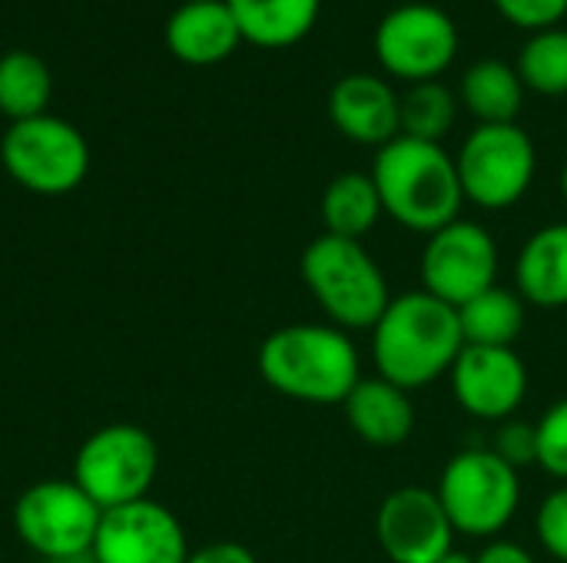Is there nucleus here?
<instances>
[{"label": "nucleus", "mask_w": 567, "mask_h": 563, "mask_svg": "<svg viewBox=\"0 0 567 563\" xmlns=\"http://www.w3.org/2000/svg\"><path fill=\"white\" fill-rule=\"evenodd\" d=\"M369 335L375 375L405 392L445 378L465 348L458 309L429 295L425 289L392 295Z\"/></svg>", "instance_id": "f257e3e1"}, {"label": "nucleus", "mask_w": 567, "mask_h": 563, "mask_svg": "<svg viewBox=\"0 0 567 563\" xmlns=\"http://www.w3.org/2000/svg\"><path fill=\"white\" fill-rule=\"evenodd\" d=\"M259 375L292 402L342 405L362 382V355L349 332L329 322H296L259 345Z\"/></svg>", "instance_id": "f03ea898"}, {"label": "nucleus", "mask_w": 567, "mask_h": 563, "mask_svg": "<svg viewBox=\"0 0 567 563\" xmlns=\"http://www.w3.org/2000/svg\"><path fill=\"white\" fill-rule=\"evenodd\" d=\"M369 176L379 189L382 212L402 229L432 236L462 219L465 192L455 156H449L442 143L395 136L375 149Z\"/></svg>", "instance_id": "7ed1b4c3"}, {"label": "nucleus", "mask_w": 567, "mask_h": 563, "mask_svg": "<svg viewBox=\"0 0 567 563\" xmlns=\"http://www.w3.org/2000/svg\"><path fill=\"white\" fill-rule=\"evenodd\" d=\"M299 272L329 325L342 332H372L392 302L382 265L355 239L316 236L299 259Z\"/></svg>", "instance_id": "20e7f679"}, {"label": "nucleus", "mask_w": 567, "mask_h": 563, "mask_svg": "<svg viewBox=\"0 0 567 563\" xmlns=\"http://www.w3.org/2000/svg\"><path fill=\"white\" fill-rule=\"evenodd\" d=\"M435 494L455 534L495 538L518 514L522 478L492 448H465L445 465Z\"/></svg>", "instance_id": "39448f33"}, {"label": "nucleus", "mask_w": 567, "mask_h": 563, "mask_svg": "<svg viewBox=\"0 0 567 563\" xmlns=\"http://www.w3.org/2000/svg\"><path fill=\"white\" fill-rule=\"evenodd\" d=\"M455 169L465 202L502 212L522 202L532 189L538 149L518 123H478L465 136L455 156Z\"/></svg>", "instance_id": "423d86ee"}, {"label": "nucleus", "mask_w": 567, "mask_h": 563, "mask_svg": "<svg viewBox=\"0 0 567 563\" xmlns=\"http://www.w3.org/2000/svg\"><path fill=\"white\" fill-rule=\"evenodd\" d=\"M156 471L159 448L140 425H106L93 431L73 458V481L100 511L143 501Z\"/></svg>", "instance_id": "0eeeda50"}, {"label": "nucleus", "mask_w": 567, "mask_h": 563, "mask_svg": "<svg viewBox=\"0 0 567 563\" xmlns=\"http://www.w3.org/2000/svg\"><path fill=\"white\" fill-rule=\"evenodd\" d=\"M0 159L17 186L37 196H66L86 179L90 146L73 123L43 113L10 123L0 139Z\"/></svg>", "instance_id": "6e6552de"}, {"label": "nucleus", "mask_w": 567, "mask_h": 563, "mask_svg": "<svg viewBox=\"0 0 567 563\" xmlns=\"http://www.w3.org/2000/svg\"><path fill=\"white\" fill-rule=\"evenodd\" d=\"M103 511L70 481H37L13 504V531L23 548L50 563L90 557Z\"/></svg>", "instance_id": "1a4fd4ad"}, {"label": "nucleus", "mask_w": 567, "mask_h": 563, "mask_svg": "<svg viewBox=\"0 0 567 563\" xmlns=\"http://www.w3.org/2000/svg\"><path fill=\"white\" fill-rule=\"evenodd\" d=\"M498 269L502 256L495 236L472 219H455L425 236L419 259L422 289L452 309H462L475 295L498 285Z\"/></svg>", "instance_id": "9d476101"}, {"label": "nucleus", "mask_w": 567, "mask_h": 563, "mask_svg": "<svg viewBox=\"0 0 567 563\" xmlns=\"http://www.w3.org/2000/svg\"><path fill=\"white\" fill-rule=\"evenodd\" d=\"M375 60L405 83L439 80L458 53V27L435 3H402L375 27Z\"/></svg>", "instance_id": "9b49d317"}, {"label": "nucleus", "mask_w": 567, "mask_h": 563, "mask_svg": "<svg viewBox=\"0 0 567 563\" xmlns=\"http://www.w3.org/2000/svg\"><path fill=\"white\" fill-rule=\"evenodd\" d=\"M186 557L189 541L179 518L150 498L103 511L90 551L93 563H186Z\"/></svg>", "instance_id": "f8f14e48"}, {"label": "nucleus", "mask_w": 567, "mask_h": 563, "mask_svg": "<svg viewBox=\"0 0 567 563\" xmlns=\"http://www.w3.org/2000/svg\"><path fill=\"white\" fill-rule=\"evenodd\" d=\"M375 541L392 563H442L455 551V528L432 488H399L375 514Z\"/></svg>", "instance_id": "ddd939ff"}, {"label": "nucleus", "mask_w": 567, "mask_h": 563, "mask_svg": "<svg viewBox=\"0 0 567 563\" xmlns=\"http://www.w3.org/2000/svg\"><path fill=\"white\" fill-rule=\"evenodd\" d=\"M462 411L478 421H508L528 395V368L515 348L465 345L449 372Z\"/></svg>", "instance_id": "4468645a"}, {"label": "nucleus", "mask_w": 567, "mask_h": 563, "mask_svg": "<svg viewBox=\"0 0 567 563\" xmlns=\"http://www.w3.org/2000/svg\"><path fill=\"white\" fill-rule=\"evenodd\" d=\"M336 129L362 146H385L399 129V93L375 73H349L329 93Z\"/></svg>", "instance_id": "2eb2a0df"}, {"label": "nucleus", "mask_w": 567, "mask_h": 563, "mask_svg": "<svg viewBox=\"0 0 567 563\" xmlns=\"http://www.w3.org/2000/svg\"><path fill=\"white\" fill-rule=\"evenodd\" d=\"M243 43L239 23L226 0L179 3L166 23V46L189 66L223 63Z\"/></svg>", "instance_id": "dca6fc26"}, {"label": "nucleus", "mask_w": 567, "mask_h": 563, "mask_svg": "<svg viewBox=\"0 0 567 563\" xmlns=\"http://www.w3.org/2000/svg\"><path fill=\"white\" fill-rule=\"evenodd\" d=\"M349 428L372 448H395L409 441L415 431V405L412 392L385 382V378H362L352 395L342 402Z\"/></svg>", "instance_id": "f3484780"}, {"label": "nucleus", "mask_w": 567, "mask_h": 563, "mask_svg": "<svg viewBox=\"0 0 567 563\" xmlns=\"http://www.w3.org/2000/svg\"><path fill=\"white\" fill-rule=\"evenodd\" d=\"M515 292L525 305H567V222H551L532 232L515 262Z\"/></svg>", "instance_id": "a211bd4d"}, {"label": "nucleus", "mask_w": 567, "mask_h": 563, "mask_svg": "<svg viewBox=\"0 0 567 563\" xmlns=\"http://www.w3.org/2000/svg\"><path fill=\"white\" fill-rule=\"evenodd\" d=\"M246 43L286 50L309 37L322 0H226Z\"/></svg>", "instance_id": "6ab92c4d"}, {"label": "nucleus", "mask_w": 567, "mask_h": 563, "mask_svg": "<svg viewBox=\"0 0 567 563\" xmlns=\"http://www.w3.org/2000/svg\"><path fill=\"white\" fill-rule=\"evenodd\" d=\"M462 103L478 123H515L525 103V83L505 60H478L462 76Z\"/></svg>", "instance_id": "aec40b11"}, {"label": "nucleus", "mask_w": 567, "mask_h": 563, "mask_svg": "<svg viewBox=\"0 0 567 563\" xmlns=\"http://www.w3.org/2000/svg\"><path fill=\"white\" fill-rule=\"evenodd\" d=\"M319 212L329 236L362 242L382 219V199L369 173H342L326 186Z\"/></svg>", "instance_id": "412c9836"}, {"label": "nucleus", "mask_w": 567, "mask_h": 563, "mask_svg": "<svg viewBox=\"0 0 567 563\" xmlns=\"http://www.w3.org/2000/svg\"><path fill=\"white\" fill-rule=\"evenodd\" d=\"M458 322H462L465 345L512 348L525 332V302L518 292L505 285H492L488 292L475 295L458 309Z\"/></svg>", "instance_id": "4be33fe9"}, {"label": "nucleus", "mask_w": 567, "mask_h": 563, "mask_svg": "<svg viewBox=\"0 0 567 563\" xmlns=\"http://www.w3.org/2000/svg\"><path fill=\"white\" fill-rule=\"evenodd\" d=\"M50 93H53V76L37 53L10 50L0 56V113L10 123L43 116Z\"/></svg>", "instance_id": "5701e85b"}, {"label": "nucleus", "mask_w": 567, "mask_h": 563, "mask_svg": "<svg viewBox=\"0 0 567 563\" xmlns=\"http://www.w3.org/2000/svg\"><path fill=\"white\" fill-rule=\"evenodd\" d=\"M458 116V100L455 93L439 83H412L409 93L399 96V136L425 139V143H442V136L452 133Z\"/></svg>", "instance_id": "b1692460"}, {"label": "nucleus", "mask_w": 567, "mask_h": 563, "mask_svg": "<svg viewBox=\"0 0 567 563\" xmlns=\"http://www.w3.org/2000/svg\"><path fill=\"white\" fill-rule=\"evenodd\" d=\"M518 76L525 90L542 96H565L567 93V30L548 27L525 40L518 53Z\"/></svg>", "instance_id": "393cba45"}, {"label": "nucleus", "mask_w": 567, "mask_h": 563, "mask_svg": "<svg viewBox=\"0 0 567 563\" xmlns=\"http://www.w3.org/2000/svg\"><path fill=\"white\" fill-rule=\"evenodd\" d=\"M535 438H538L535 465H542V471H548L551 478L567 481V398L555 402L542 415V421L535 425Z\"/></svg>", "instance_id": "a878e982"}, {"label": "nucleus", "mask_w": 567, "mask_h": 563, "mask_svg": "<svg viewBox=\"0 0 567 563\" xmlns=\"http://www.w3.org/2000/svg\"><path fill=\"white\" fill-rule=\"evenodd\" d=\"M535 534L555 561L567 563V484L555 488L542 501L535 514Z\"/></svg>", "instance_id": "bb28decb"}, {"label": "nucleus", "mask_w": 567, "mask_h": 563, "mask_svg": "<svg viewBox=\"0 0 567 563\" xmlns=\"http://www.w3.org/2000/svg\"><path fill=\"white\" fill-rule=\"evenodd\" d=\"M498 13L522 30H548L567 17V0H492Z\"/></svg>", "instance_id": "cd10ccee"}, {"label": "nucleus", "mask_w": 567, "mask_h": 563, "mask_svg": "<svg viewBox=\"0 0 567 563\" xmlns=\"http://www.w3.org/2000/svg\"><path fill=\"white\" fill-rule=\"evenodd\" d=\"M492 451H495L502 461H508L512 468L535 465V455H538L535 425H532V421H522V418H508V421H502V428L495 431Z\"/></svg>", "instance_id": "c85d7f7f"}, {"label": "nucleus", "mask_w": 567, "mask_h": 563, "mask_svg": "<svg viewBox=\"0 0 567 563\" xmlns=\"http://www.w3.org/2000/svg\"><path fill=\"white\" fill-rule=\"evenodd\" d=\"M186 563H259L252 557L249 548L233 544V541H219V544H206L199 551H189Z\"/></svg>", "instance_id": "c756f323"}, {"label": "nucleus", "mask_w": 567, "mask_h": 563, "mask_svg": "<svg viewBox=\"0 0 567 563\" xmlns=\"http://www.w3.org/2000/svg\"><path fill=\"white\" fill-rule=\"evenodd\" d=\"M475 563H538L535 554L515 541H488L478 554H475Z\"/></svg>", "instance_id": "7c9ffc66"}, {"label": "nucleus", "mask_w": 567, "mask_h": 563, "mask_svg": "<svg viewBox=\"0 0 567 563\" xmlns=\"http://www.w3.org/2000/svg\"><path fill=\"white\" fill-rule=\"evenodd\" d=\"M442 563H475V557L465 554V551H449V554L442 557Z\"/></svg>", "instance_id": "2f4dec72"}, {"label": "nucleus", "mask_w": 567, "mask_h": 563, "mask_svg": "<svg viewBox=\"0 0 567 563\" xmlns=\"http://www.w3.org/2000/svg\"><path fill=\"white\" fill-rule=\"evenodd\" d=\"M561 199H565V206H567V163H565V169H561Z\"/></svg>", "instance_id": "473e14b6"}, {"label": "nucleus", "mask_w": 567, "mask_h": 563, "mask_svg": "<svg viewBox=\"0 0 567 563\" xmlns=\"http://www.w3.org/2000/svg\"><path fill=\"white\" fill-rule=\"evenodd\" d=\"M183 3H203V0H183Z\"/></svg>", "instance_id": "72a5a7b5"}]
</instances>
